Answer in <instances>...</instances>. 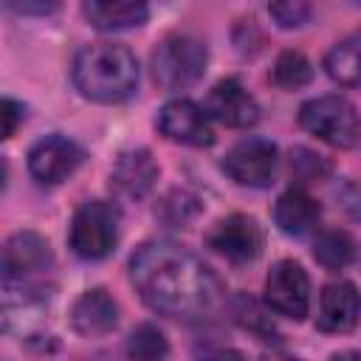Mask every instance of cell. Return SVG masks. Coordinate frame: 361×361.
Returning a JSON list of instances; mask_svg holds the SVG:
<instances>
[{
    "mask_svg": "<svg viewBox=\"0 0 361 361\" xmlns=\"http://www.w3.org/2000/svg\"><path fill=\"white\" fill-rule=\"evenodd\" d=\"M130 279L147 307L178 322H200L223 299L212 268L169 240L144 243L130 257Z\"/></svg>",
    "mask_w": 361,
    "mask_h": 361,
    "instance_id": "obj_1",
    "label": "cell"
},
{
    "mask_svg": "<svg viewBox=\"0 0 361 361\" xmlns=\"http://www.w3.org/2000/svg\"><path fill=\"white\" fill-rule=\"evenodd\" d=\"M71 79L85 99L116 104L135 93L138 62L121 42H90L73 56Z\"/></svg>",
    "mask_w": 361,
    "mask_h": 361,
    "instance_id": "obj_2",
    "label": "cell"
},
{
    "mask_svg": "<svg viewBox=\"0 0 361 361\" xmlns=\"http://www.w3.org/2000/svg\"><path fill=\"white\" fill-rule=\"evenodd\" d=\"M54 265L48 243L34 231H17L6 240L3 248V293H23L20 305L39 293V276Z\"/></svg>",
    "mask_w": 361,
    "mask_h": 361,
    "instance_id": "obj_3",
    "label": "cell"
},
{
    "mask_svg": "<svg viewBox=\"0 0 361 361\" xmlns=\"http://www.w3.org/2000/svg\"><path fill=\"white\" fill-rule=\"evenodd\" d=\"M209 54L195 34H166L152 51V79L164 90H183L195 85L206 71Z\"/></svg>",
    "mask_w": 361,
    "mask_h": 361,
    "instance_id": "obj_4",
    "label": "cell"
},
{
    "mask_svg": "<svg viewBox=\"0 0 361 361\" xmlns=\"http://www.w3.org/2000/svg\"><path fill=\"white\" fill-rule=\"evenodd\" d=\"M299 124L330 147L350 149L361 141V113L344 96H316L299 107Z\"/></svg>",
    "mask_w": 361,
    "mask_h": 361,
    "instance_id": "obj_5",
    "label": "cell"
},
{
    "mask_svg": "<svg viewBox=\"0 0 361 361\" xmlns=\"http://www.w3.org/2000/svg\"><path fill=\"white\" fill-rule=\"evenodd\" d=\"M118 214L104 200H87L73 212L68 245L79 259H102L116 248Z\"/></svg>",
    "mask_w": 361,
    "mask_h": 361,
    "instance_id": "obj_6",
    "label": "cell"
},
{
    "mask_svg": "<svg viewBox=\"0 0 361 361\" xmlns=\"http://www.w3.org/2000/svg\"><path fill=\"white\" fill-rule=\"evenodd\" d=\"M276 161H279L276 144H271L268 138H243L226 152L223 172L240 186L265 189L274 183Z\"/></svg>",
    "mask_w": 361,
    "mask_h": 361,
    "instance_id": "obj_7",
    "label": "cell"
},
{
    "mask_svg": "<svg viewBox=\"0 0 361 361\" xmlns=\"http://www.w3.org/2000/svg\"><path fill=\"white\" fill-rule=\"evenodd\" d=\"M265 305L288 319H305L310 310V279L293 259L274 262L265 279Z\"/></svg>",
    "mask_w": 361,
    "mask_h": 361,
    "instance_id": "obj_8",
    "label": "cell"
},
{
    "mask_svg": "<svg viewBox=\"0 0 361 361\" xmlns=\"http://www.w3.org/2000/svg\"><path fill=\"white\" fill-rule=\"evenodd\" d=\"M79 164H82V147L59 133L34 141L28 149V172L48 186L62 183Z\"/></svg>",
    "mask_w": 361,
    "mask_h": 361,
    "instance_id": "obj_9",
    "label": "cell"
},
{
    "mask_svg": "<svg viewBox=\"0 0 361 361\" xmlns=\"http://www.w3.org/2000/svg\"><path fill=\"white\" fill-rule=\"evenodd\" d=\"M206 243L231 262H251L262 251V228L248 214H228L212 226Z\"/></svg>",
    "mask_w": 361,
    "mask_h": 361,
    "instance_id": "obj_10",
    "label": "cell"
},
{
    "mask_svg": "<svg viewBox=\"0 0 361 361\" xmlns=\"http://www.w3.org/2000/svg\"><path fill=\"white\" fill-rule=\"evenodd\" d=\"M158 130L175 144L186 147H209L214 141L209 116L192 99H172L158 113Z\"/></svg>",
    "mask_w": 361,
    "mask_h": 361,
    "instance_id": "obj_11",
    "label": "cell"
},
{
    "mask_svg": "<svg viewBox=\"0 0 361 361\" xmlns=\"http://www.w3.org/2000/svg\"><path fill=\"white\" fill-rule=\"evenodd\" d=\"M206 116L226 127H251L259 121L257 99L240 85V79H220L206 96Z\"/></svg>",
    "mask_w": 361,
    "mask_h": 361,
    "instance_id": "obj_12",
    "label": "cell"
},
{
    "mask_svg": "<svg viewBox=\"0 0 361 361\" xmlns=\"http://www.w3.org/2000/svg\"><path fill=\"white\" fill-rule=\"evenodd\" d=\"M361 319V293L353 282L338 279L322 288L316 327L324 333H350Z\"/></svg>",
    "mask_w": 361,
    "mask_h": 361,
    "instance_id": "obj_13",
    "label": "cell"
},
{
    "mask_svg": "<svg viewBox=\"0 0 361 361\" xmlns=\"http://www.w3.org/2000/svg\"><path fill=\"white\" fill-rule=\"evenodd\" d=\"M155 180H158V164L144 147L121 152L110 169V189H116L124 197H144Z\"/></svg>",
    "mask_w": 361,
    "mask_h": 361,
    "instance_id": "obj_14",
    "label": "cell"
},
{
    "mask_svg": "<svg viewBox=\"0 0 361 361\" xmlns=\"http://www.w3.org/2000/svg\"><path fill=\"white\" fill-rule=\"evenodd\" d=\"M118 322V307L113 302V296L104 290V288H93V290H85L73 307H71V324L79 336H87V338H96V336H104L116 327Z\"/></svg>",
    "mask_w": 361,
    "mask_h": 361,
    "instance_id": "obj_15",
    "label": "cell"
},
{
    "mask_svg": "<svg viewBox=\"0 0 361 361\" xmlns=\"http://www.w3.org/2000/svg\"><path fill=\"white\" fill-rule=\"evenodd\" d=\"M322 217V206L316 197H310L305 189L293 186L288 192L279 195L276 206H274V223L279 226V231L290 234V237H302L307 231L316 228Z\"/></svg>",
    "mask_w": 361,
    "mask_h": 361,
    "instance_id": "obj_16",
    "label": "cell"
},
{
    "mask_svg": "<svg viewBox=\"0 0 361 361\" xmlns=\"http://www.w3.org/2000/svg\"><path fill=\"white\" fill-rule=\"evenodd\" d=\"M82 14L99 31H124V28L147 23L149 8L147 3H133V0H113V3L90 0L82 6Z\"/></svg>",
    "mask_w": 361,
    "mask_h": 361,
    "instance_id": "obj_17",
    "label": "cell"
},
{
    "mask_svg": "<svg viewBox=\"0 0 361 361\" xmlns=\"http://www.w3.org/2000/svg\"><path fill=\"white\" fill-rule=\"evenodd\" d=\"M324 68L333 82L344 87H361V28L327 51Z\"/></svg>",
    "mask_w": 361,
    "mask_h": 361,
    "instance_id": "obj_18",
    "label": "cell"
},
{
    "mask_svg": "<svg viewBox=\"0 0 361 361\" xmlns=\"http://www.w3.org/2000/svg\"><path fill=\"white\" fill-rule=\"evenodd\" d=\"M355 257V240L344 228H327L319 231L313 240V259L330 271L350 265Z\"/></svg>",
    "mask_w": 361,
    "mask_h": 361,
    "instance_id": "obj_19",
    "label": "cell"
},
{
    "mask_svg": "<svg viewBox=\"0 0 361 361\" xmlns=\"http://www.w3.org/2000/svg\"><path fill=\"white\" fill-rule=\"evenodd\" d=\"M313 79V65L302 51H282L271 68V82L282 90H296Z\"/></svg>",
    "mask_w": 361,
    "mask_h": 361,
    "instance_id": "obj_20",
    "label": "cell"
},
{
    "mask_svg": "<svg viewBox=\"0 0 361 361\" xmlns=\"http://www.w3.org/2000/svg\"><path fill=\"white\" fill-rule=\"evenodd\" d=\"M127 355L133 361H166L169 341L155 324H138L127 338Z\"/></svg>",
    "mask_w": 361,
    "mask_h": 361,
    "instance_id": "obj_21",
    "label": "cell"
},
{
    "mask_svg": "<svg viewBox=\"0 0 361 361\" xmlns=\"http://www.w3.org/2000/svg\"><path fill=\"white\" fill-rule=\"evenodd\" d=\"M290 172L299 180H316V178L327 175V164L322 161V155L299 147V149L290 152Z\"/></svg>",
    "mask_w": 361,
    "mask_h": 361,
    "instance_id": "obj_22",
    "label": "cell"
},
{
    "mask_svg": "<svg viewBox=\"0 0 361 361\" xmlns=\"http://www.w3.org/2000/svg\"><path fill=\"white\" fill-rule=\"evenodd\" d=\"M268 14L276 20V25L282 28H299L307 23L310 17V6L307 3H274L268 6Z\"/></svg>",
    "mask_w": 361,
    "mask_h": 361,
    "instance_id": "obj_23",
    "label": "cell"
},
{
    "mask_svg": "<svg viewBox=\"0 0 361 361\" xmlns=\"http://www.w3.org/2000/svg\"><path fill=\"white\" fill-rule=\"evenodd\" d=\"M3 138H11L14 135V130H17V124L25 118V107L17 102V99H11V96H6L3 99Z\"/></svg>",
    "mask_w": 361,
    "mask_h": 361,
    "instance_id": "obj_24",
    "label": "cell"
},
{
    "mask_svg": "<svg viewBox=\"0 0 361 361\" xmlns=\"http://www.w3.org/2000/svg\"><path fill=\"white\" fill-rule=\"evenodd\" d=\"M200 361H245V355L237 353V350H217V353H212V355H206Z\"/></svg>",
    "mask_w": 361,
    "mask_h": 361,
    "instance_id": "obj_25",
    "label": "cell"
},
{
    "mask_svg": "<svg viewBox=\"0 0 361 361\" xmlns=\"http://www.w3.org/2000/svg\"><path fill=\"white\" fill-rule=\"evenodd\" d=\"M327 361H361V353H355V350H341V353H333Z\"/></svg>",
    "mask_w": 361,
    "mask_h": 361,
    "instance_id": "obj_26",
    "label": "cell"
},
{
    "mask_svg": "<svg viewBox=\"0 0 361 361\" xmlns=\"http://www.w3.org/2000/svg\"><path fill=\"white\" fill-rule=\"evenodd\" d=\"M11 8H14V11H42V14H45V11H54L56 6H17V3H14Z\"/></svg>",
    "mask_w": 361,
    "mask_h": 361,
    "instance_id": "obj_27",
    "label": "cell"
},
{
    "mask_svg": "<svg viewBox=\"0 0 361 361\" xmlns=\"http://www.w3.org/2000/svg\"><path fill=\"white\" fill-rule=\"evenodd\" d=\"M279 361H299V358H279Z\"/></svg>",
    "mask_w": 361,
    "mask_h": 361,
    "instance_id": "obj_28",
    "label": "cell"
}]
</instances>
